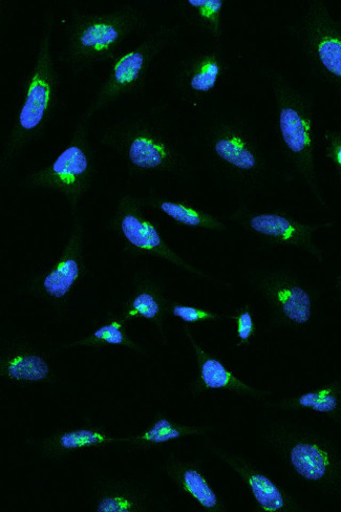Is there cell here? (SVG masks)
<instances>
[{
  "instance_id": "obj_1",
  "label": "cell",
  "mask_w": 341,
  "mask_h": 512,
  "mask_svg": "<svg viewBox=\"0 0 341 512\" xmlns=\"http://www.w3.org/2000/svg\"><path fill=\"white\" fill-rule=\"evenodd\" d=\"M100 143L117 156L133 177H185L193 170L178 140L153 119L127 117L109 124Z\"/></svg>"
},
{
  "instance_id": "obj_2",
  "label": "cell",
  "mask_w": 341,
  "mask_h": 512,
  "mask_svg": "<svg viewBox=\"0 0 341 512\" xmlns=\"http://www.w3.org/2000/svg\"><path fill=\"white\" fill-rule=\"evenodd\" d=\"M54 21L53 12H48L23 104L0 155L3 173L46 131L59 104L60 77L52 54Z\"/></svg>"
},
{
  "instance_id": "obj_3",
  "label": "cell",
  "mask_w": 341,
  "mask_h": 512,
  "mask_svg": "<svg viewBox=\"0 0 341 512\" xmlns=\"http://www.w3.org/2000/svg\"><path fill=\"white\" fill-rule=\"evenodd\" d=\"M146 27L144 13L134 6L94 14L74 11L60 61L73 73L112 62L123 52L125 42Z\"/></svg>"
},
{
  "instance_id": "obj_4",
  "label": "cell",
  "mask_w": 341,
  "mask_h": 512,
  "mask_svg": "<svg viewBox=\"0 0 341 512\" xmlns=\"http://www.w3.org/2000/svg\"><path fill=\"white\" fill-rule=\"evenodd\" d=\"M263 437L295 475L328 493H341V452L327 439L285 419L268 421Z\"/></svg>"
},
{
  "instance_id": "obj_5",
  "label": "cell",
  "mask_w": 341,
  "mask_h": 512,
  "mask_svg": "<svg viewBox=\"0 0 341 512\" xmlns=\"http://www.w3.org/2000/svg\"><path fill=\"white\" fill-rule=\"evenodd\" d=\"M287 157L315 200L326 205L315 166L314 109L311 100L280 70L269 71Z\"/></svg>"
},
{
  "instance_id": "obj_6",
  "label": "cell",
  "mask_w": 341,
  "mask_h": 512,
  "mask_svg": "<svg viewBox=\"0 0 341 512\" xmlns=\"http://www.w3.org/2000/svg\"><path fill=\"white\" fill-rule=\"evenodd\" d=\"M90 121L81 116L66 148L50 165L33 170L25 179L31 187L49 189L65 197L74 218L97 174Z\"/></svg>"
},
{
  "instance_id": "obj_7",
  "label": "cell",
  "mask_w": 341,
  "mask_h": 512,
  "mask_svg": "<svg viewBox=\"0 0 341 512\" xmlns=\"http://www.w3.org/2000/svg\"><path fill=\"white\" fill-rule=\"evenodd\" d=\"M205 146L213 163L243 185L261 186L272 174L264 146L244 122L213 123L206 133Z\"/></svg>"
},
{
  "instance_id": "obj_8",
  "label": "cell",
  "mask_w": 341,
  "mask_h": 512,
  "mask_svg": "<svg viewBox=\"0 0 341 512\" xmlns=\"http://www.w3.org/2000/svg\"><path fill=\"white\" fill-rule=\"evenodd\" d=\"M179 30V26H160L138 46L123 51L115 58L94 100L82 116L91 120L111 104L142 91L154 61L172 44Z\"/></svg>"
},
{
  "instance_id": "obj_9",
  "label": "cell",
  "mask_w": 341,
  "mask_h": 512,
  "mask_svg": "<svg viewBox=\"0 0 341 512\" xmlns=\"http://www.w3.org/2000/svg\"><path fill=\"white\" fill-rule=\"evenodd\" d=\"M293 33L315 75L341 91V19L322 0H310Z\"/></svg>"
},
{
  "instance_id": "obj_10",
  "label": "cell",
  "mask_w": 341,
  "mask_h": 512,
  "mask_svg": "<svg viewBox=\"0 0 341 512\" xmlns=\"http://www.w3.org/2000/svg\"><path fill=\"white\" fill-rule=\"evenodd\" d=\"M145 206L144 199L131 194H124L119 199L110 220V228L119 239L123 250L132 255L152 256L164 260L190 274L206 279V273L184 260L167 244L157 223L146 215Z\"/></svg>"
},
{
  "instance_id": "obj_11",
  "label": "cell",
  "mask_w": 341,
  "mask_h": 512,
  "mask_svg": "<svg viewBox=\"0 0 341 512\" xmlns=\"http://www.w3.org/2000/svg\"><path fill=\"white\" fill-rule=\"evenodd\" d=\"M247 280L268 307L275 328L302 327L310 322L313 296L294 274L282 268H254Z\"/></svg>"
},
{
  "instance_id": "obj_12",
  "label": "cell",
  "mask_w": 341,
  "mask_h": 512,
  "mask_svg": "<svg viewBox=\"0 0 341 512\" xmlns=\"http://www.w3.org/2000/svg\"><path fill=\"white\" fill-rule=\"evenodd\" d=\"M88 273L84 253V227L74 218L70 236L56 261L28 282L27 290L40 300L55 306H65Z\"/></svg>"
},
{
  "instance_id": "obj_13",
  "label": "cell",
  "mask_w": 341,
  "mask_h": 512,
  "mask_svg": "<svg viewBox=\"0 0 341 512\" xmlns=\"http://www.w3.org/2000/svg\"><path fill=\"white\" fill-rule=\"evenodd\" d=\"M230 220L271 244L287 245L302 250L318 262L324 261V252L315 242V234L333 224L305 223L281 211L253 210L240 207Z\"/></svg>"
},
{
  "instance_id": "obj_14",
  "label": "cell",
  "mask_w": 341,
  "mask_h": 512,
  "mask_svg": "<svg viewBox=\"0 0 341 512\" xmlns=\"http://www.w3.org/2000/svg\"><path fill=\"white\" fill-rule=\"evenodd\" d=\"M209 451L236 473L248 487L258 508L266 512H293L301 510L286 490L248 458L216 443L208 444Z\"/></svg>"
},
{
  "instance_id": "obj_15",
  "label": "cell",
  "mask_w": 341,
  "mask_h": 512,
  "mask_svg": "<svg viewBox=\"0 0 341 512\" xmlns=\"http://www.w3.org/2000/svg\"><path fill=\"white\" fill-rule=\"evenodd\" d=\"M184 331L191 347H193L198 366V376L190 386L191 393L198 396L207 391L225 390L262 401L268 400L272 396L270 391L259 390L249 386V384L230 371L217 356L205 351L198 344V341L187 326L184 328Z\"/></svg>"
},
{
  "instance_id": "obj_16",
  "label": "cell",
  "mask_w": 341,
  "mask_h": 512,
  "mask_svg": "<svg viewBox=\"0 0 341 512\" xmlns=\"http://www.w3.org/2000/svg\"><path fill=\"white\" fill-rule=\"evenodd\" d=\"M228 70L220 50L201 51L186 59L177 76V88L191 103H198L216 90Z\"/></svg>"
},
{
  "instance_id": "obj_17",
  "label": "cell",
  "mask_w": 341,
  "mask_h": 512,
  "mask_svg": "<svg viewBox=\"0 0 341 512\" xmlns=\"http://www.w3.org/2000/svg\"><path fill=\"white\" fill-rule=\"evenodd\" d=\"M166 476L180 492L208 512H226L228 507L210 482L204 468L195 461L169 454L163 464Z\"/></svg>"
},
{
  "instance_id": "obj_18",
  "label": "cell",
  "mask_w": 341,
  "mask_h": 512,
  "mask_svg": "<svg viewBox=\"0 0 341 512\" xmlns=\"http://www.w3.org/2000/svg\"><path fill=\"white\" fill-rule=\"evenodd\" d=\"M0 377L15 384L51 382L55 374L47 355L25 340H14L0 354Z\"/></svg>"
},
{
  "instance_id": "obj_19",
  "label": "cell",
  "mask_w": 341,
  "mask_h": 512,
  "mask_svg": "<svg viewBox=\"0 0 341 512\" xmlns=\"http://www.w3.org/2000/svg\"><path fill=\"white\" fill-rule=\"evenodd\" d=\"M170 302L162 286L149 274L138 273L134 288L123 304L122 316L129 320L142 318L153 324L165 339V325L170 315Z\"/></svg>"
},
{
  "instance_id": "obj_20",
  "label": "cell",
  "mask_w": 341,
  "mask_h": 512,
  "mask_svg": "<svg viewBox=\"0 0 341 512\" xmlns=\"http://www.w3.org/2000/svg\"><path fill=\"white\" fill-rule=\"evenodd\" d=\"M93 507L96 512H151L155 503L151 494L138 484L109 479L96 484Z\"/></svg>"
},
{
  "instance_id": "obj_21",
  "label": "cell",
  "mask_w": 341,
  "mask_h": 512,
  "mask_svg": "<svg viewBox=\"0 0 341 512\" xmlns=\"http://www.w3.org/2000/svg\"><path fill=\"white\" fill-rule=\"evenodd\" d=\"M123 442V438L113 435L98 426L66 429L40 441L42 453L47 457L57 458L78 452L97 450L112 444Z\"/></svg>"
},
{
  "instance_id": "obj_22",
  "label": "cell",
  "mask_w": 341,
  "mask_h": 512,
  "mask_svg": "<svg viewBox=\"0 0 341 512\" xmlns=\"http://www.w3.org/2000/svg\"><path fill=\"white\" fill-rule=\"evenodd\" d=\"M267 407L272 410L287 412L310 410L329 415L341 423V383L334 381L325 387L302 395L270 402Z\"/></svg>"
},
{
  "instance_id": "obj_23",
  "label": "cell",
  "mask_w": 341,
  "mask_h": 512,
  "mask_svg": "<svg viewBox=\"0 0 341 512\" xmlns=\"http://www.w3.org/2000/svg\"><path fill=\"white\" fill-rule=\"evenodd\" d=\"M144 202L146 206L161 211L179 225L216 232L227 230V225L222 220L187 202L170 200L159 195H151Z\"/></svg>"
},
{
  "instance_id": "obj_24",
  "label": "cell",
  "mask_w": 341,
  "mask_h": 512,
  "mask_svg": "<svg viewBox=\"0 0 341 512\" xmlns=\"http://www.w3.org/2000/svg\"><path fill=\"white\" fill-rule=\"evenodd\" d=\"M211 430V426L186 425L168 417H159L141 433L123 438V442L135 447H149L185 437L204 436Z\"/></svg>"
},
{
  "instance_id": "obj_25",
  "label": "cell",
  "mask_w": 341,
  "mask_h": 512,
  "mask_svg": "<svg viewBox=\"0 0 341 512\" xmlns=\"http://www.w3.org/2000/svg\"><path fill=\"white\" fill-rule=\"evenodd\" d=\"M186 23L213 40L223 37V0H186L180 3Z\"/></svg>"
},
{
  "instance_id": "obj_26",
  "label": "cell",
  "mask_w": 341,
  "mask_h": 512,
  "mask_svg": "<svg viewBox=\"0 0 341 512\" xmlns=\"http://www.w3.org/2000/svg\"><path fill=\"white\" fill-rule=\"evenodd\" d=\"M127 320L122 315H111L106 322L87 337L78 339L69 347L101 348L105 346H120L136 352H143L127 332Z\"/></svg>"
},
{
  "instance_id": "obj_27",
  "label": "cell",
  "mask_w": 341,
  "mask_h": 512,
  "mask_svg": "<svg viewBox=\"0 0 341 512\" xmlns=\"http://www.w3.org/2000/svg\"><path fill=\"white\" fill-rule=\"evenodd\" d=\"M169 312L170 315L181 319L182 322L186 324L217 322V320L225 318V316L217 312L184 305L178 302L170 303Z\"/></svg>"
},
{
  "instance_id": "obj_28",
  "label": "cell",
  "mask_w": 341,
  "mask_h": 512,
  "mask_svg": "<svg viewBox=\"0 0 341 512\" xmlns=\"http://www.w3.org/2000/svg\"><path fill=\"white\" fill-rule=\"evenodd\" d=\"M228 318L236 322L238 347H248L258 332L257 322H255L251 307L249 305L242 306L236 313L228 316Z\"/></svg>"
},
{
  "instance_id": "obj_29",
  "label": "cell",
  "mask_w": 341,
  "mask_h": 512,
  "mask_svg": "<svg viewBox=\"0 0 341 512\" xmlns=\"http://www.w3.org/2000/svg\"><path fill=\"white\" fill-rule=\"evenodd\" d=\"M325 157L341 180V132L326 130L323 136Z\"/></svg>"
},
{
  "instance_id": "obj_30",
  "label": "cell",
  "mask_w": 341,
  "mask_h": 512,
  "mask_svg": "<svg viewBox=\"0 0 341 512\" xmlns=\"http://www.w3.org/2000/svg\"><path fill=\"white\" fill-rule=\"evenodd\" d=\"M335 289L339 297V301L341 303V274H338L335 279Z\"/></svg>"
}]
</instances>
